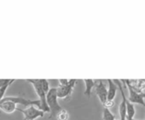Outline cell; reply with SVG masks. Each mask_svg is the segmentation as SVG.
Instances as JSON below:
<instances>
[{
  "label": "cell",
  "instance_id": "obj_9",
  "mask_svg": "<svg viewBox=\"0 0 145 120\" xmlns=\"http://www.w3.org/2000/svg\"><path fill=\"white\" fill-rule=\"evenodd\" d=\"M108 96H107V100H110V101H114L115 96H116V93H117V89L118 87L117 85L114 83V82L111 79H108Z\"/></svg>",
  "mask_w": 145,
  "mask_h": 120
},
{
  "label": "cell",
  "instance_id": "obj_5",
  "mask_svg": "<svg viewBox=\"0 0 145 120\" xmlns=\"http://www.w3.org/2000/svg\"><path fill=\"white\" fill-rule=\"evenodd\" d=\"M77 83V81L75 79H71L69 80L68 84L65 85V86H59L58 88H56V95L58 99H66L67 97H69L72 91H74V88L75 87Z\"/></svg>",
  "mask_w": 145,
  "mask_h": 120
},
{
  "label": "cell",
  "instance_id": "obj_12",
  "mask_svg": "<svg viewBox=\"0 0 145 120\" xmlns=\"http://www.w3.org/2000/svg\"><path fill=\"white\" fill-rule=\"evenodd\" d=\"M56 120H68L69 119V113L67 110L61 109L60 111H58L56 115Z\"/></svg>",
  "mask_w": 145,
  "mask_h": 120
},
{
  "label": "cell",
  "instance_id": "obj_6",
  "mask_svg": "<svg viewBox=\"0 0 145 120\" xmlns=\"http://www.w3.org/2000/svg\"><path fill=\"white\" fill-rule=\"evenodd\" d=\"M114 82V83L117 85L118 88L120 89V94H121V96H122V100L119 105V113H120V120H127L126 117H127V111H126V96L125 94V92H124V88H122L121 86V83H120V80H117V79H114L113 80Z\"/></svg>",
  "mask_w": 145,
  "mask_h": 120
},
{
  "label": "cell",
  "instance_id": "obj_16",
  "mask_svg": "<svg viewBox=\"0 0 145 120\" xmlns=\"http://www.w3.org/2000/svg\"><path fill=\"white\" fill-rule=\"evenodd\" d=\"M59 83H60V86H65L67 84H68L69 82V80L67 79H59Z\"/></svg>",
  "mask_w": 145,
  "mask_h": 120
},
{
  "label": "cell",
  "instance_id": "obj_17",
  "mask_svg": "<svg viewBox=\"0 0 145 120\" xmlns=\"http://www.w3.org/2000/svg\"><path fill=\"white\" fill-rule=\"evenodd\" d=\"M142 98H143V99H145V94L142 93Z\"/></svg>",
  "mask_w": 145,
  "mask_h": 120
},
{
  "label": "cell",
  "instance_id": "obj_7",
  "mask_svg": "<svg viewBox=\"0 0 145 120\" xmlns=\"http://www.w3.org/2000/svg\"><path fill=\"white\" fill-rule=\"evenodd\" d=\"M95 88H96V94L97 95L99 100L103 105H104V103L107 101V96H108V88L106 85L103 83L102 80H100L98 81V82L96 83Z\"/></svg>",
  "mask_w": 145,
  "mask_h": 120
},
{
  "label": "cell",
  "instance_id": "obj_19",
  "mask_svg": "<svg viewBox=\"0 0 145 120\" xmlns=\"http://www.w3.org/2000/svg\"><path fill=\"white\" fill-rule=\"evenodd\" d=\"M114 120H118V119H114Z\"/></svg>",
  "mask_w": 145,
  "mask_h": 120
},
{
  "label": "cell",
  "instance_id": "obj_10",
  "mask_svg": "<svg viewBox=\"0 0 145 120\" xmlns=\"http://www.w3.org/2000/svg\"><path fill=\"white\" fill-rule=\"evenodd\" d=\"M84 82H85V84H86V90H85L84 94L87 97H91L92 89L95 88L97 82L93 79H84Z\"/></svg>",
  "mask_w": 145,
  "mask_h": 120
},
{
  "label": "cell",
  "instance_id": "obj_14",
  "mask_svg": "<svg viewBox=\"0 0 145 120\" xmlns=\"http://www.w3.org/2000/svg\"><path fill=\"white\" fill-rule=\"evenodd\" d=\"M39 83H40L42 88L47 94L49 92V90H50V84H49L48 80H46V79H39Z\"/></svg>",
  "mask_w": 145,
  "mask_h": 120
},
{
  "label": "cell",
  "instance_id": "obj_3",
  "mask_svg": "<svg viewBox=\"0 0 145 120\" xmlns=\"http://www.w3.org/2000/svg\"><path fill=\"white\" fill-rule=\"evenodd\" d=\"M122 82H124V84L127 87L128 91H129V97H128V100L132 103V104H139L142 105V106H145V100L142 96V93H138L137 90H135V88H133V86L131 84L130 80H121Z\"/></svg>",
  "mask_w": 145,
  "mask_h": 120
},
{
  "label": "cell",
  "instance_id": "obj_11",
  "mask_svg": "<svg viewBox=\"0 0 145 120\" xmlns=\"http://www.w3.org/2000/svg\"><path fill=\"white\" fill-rule=\"evenodd\" d=\"M103 120H114L115 116L114 115V113L108 108H103Z\"/></svg>",
  "mask_w": 145,
  "mask_h": 120
},
{
  "label": "cell",
  "instance_id": "obj_2",
  "mask_svg": "<svg viewBox=\"0 0 145 120\" xmlns=\"http://www.w3.org/2000/svg\"><path fill=\"white\" fill-rule=\"evenodd\" d=\"M27 82H28L29 83H31L33 86L34 90L36 91V93L39 96V100L40 103V110L43 111L44 113L50 112V110H49L47 103H46V94H47L42 88L39 79H27Z\"/></svg>",
  "mask_w": 145,
  "mask_h": 120
},
{
  "label": "cell",
  "instance_id": "obj_1",
  "mask_svg": "<svg viewBox=\"0 0 145 120\" xmlns=\"http://www.w3.org/2000/svg\"><path fill=\"white\" fill-rule=\"evenodd\" d=\"M46 103L50 110V118L56 117V113L62 109V107L58 103L56 88H50L49 92L46 94Z\"/></svg>",
  "mask_w": 145,
  "mask_h": 120
},
{
  "label": "cell",
  "instance_id": "obj_8",
  "mask_svg": "<svg viewBox=\"0 0 145 120\" xmlns=\"http://www.w3.org/2000/svg\"><path fill=\"white\" fill-rule=\"evenodd\" d=\"M16 104L4 98L2 100H0V111H2L7 114H11L15 111H16Z\"/></svg>",
  "mask_w": 145,
  "mask_h": 120
},
{
  "label": "cell",
  "instance_id": "obj_18",
  "mask_svg": "<svg viewBox=\"0 0 145 120\" xmlns=\"http://www.w3.org/2000/svg\"><path fill=\"white\" fill-rule=\"evenodd\" d=\"M131 120H136V119H135V118H133V119H131Z\"/></svg>",
  "mask_w": 145,
  "mask_h": 120
},
{
  "label": "cell",
  "instance_id": "obj_13",
  "mask_svg": "<svg viewBox=\"0 0 145 120\" xmlns=\"http://www.w3.org/2000/svg\"><path fill=\"white\" fill-rule=\"evenodd\" d=\"M15 82V80L14 79H12L11 80V82H10L9 83H7V84H5V85H4V86H2V87H0V100H2L3 99H4V95H5V92H6V90H7V88L13 83Z\"/></svg>",
  "mask_w": 145,
  "mask_h": 120
},
{
  "label": "cell",
  "instance_id": "obj_4",
  "mask_svg": "<svg viewBox=\"0 0 145 120\" xmlns=\"http://www.w3.org/2000/svg\"><path fill=\"white\" fill-rule=\"evenodd\" d=\"M16 111H19L23 114V119L22 120H36L39 117H43L44 115V112L41 110H39L35 105H30L27 106L26 109H20L17 108Z\"/></svg>",
  "mask_w": 145,
  "mask_h": 120
},
{
  "label": "cell",
  "instance_id": "obj_15",
  "mask_svg": "<svg viewBox=\"0 0 145 120\" xmlns=\"http://www.w3.org/2000/svg\"><path fill=\"white\" fill-rule=\"evenodd\" d=\"M114 105V101H110V100H107L105 103H104V107L105 108H108V109H110L111 107H113Z\"/></svg>",
  "mask_w": 145,
  "mask_h": 120
}]
</instances>
